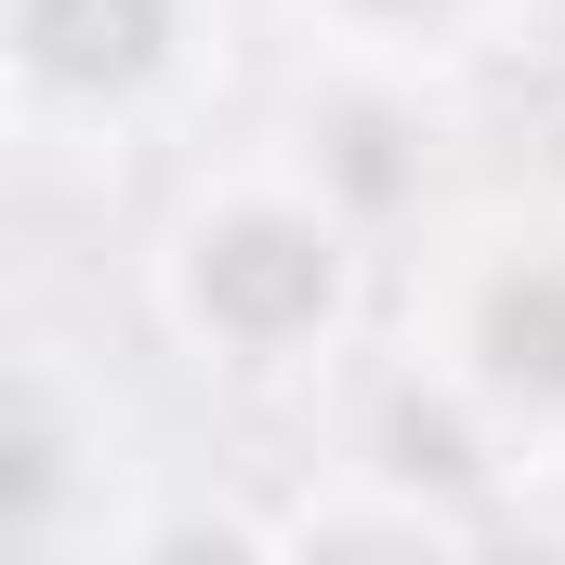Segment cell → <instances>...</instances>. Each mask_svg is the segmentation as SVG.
<instances>
[{"mask_svg": "<svg viewBox=\"0 0 565 565\" xmlns=\"http://www.w3.org/2000/svg\"><path fill=\"white\" fill-rule=\"evenodd\" d=\"M329 565H447V553H422V540H342Z\"/></svg>", "mask_w": 565, "mask_h": 565, "instance_id": "4", "label": "cell"}, {"mask_svg": "<svg viewBox=\"0 0 565 565\" xmlns=\"http://www.w3.org/2000/svg\"><path fill=\"white\" fill-rule=\"evenodd\" d=\"M13 26L53 79H132L171 26V0H13Z\"/></svg>", "mask_w": 565, "mask_h": 565, "instance_id": "2", "label": "cell"}, {"mask_svg": "<svg viewBox=\"0 0 565 565\" xmlns=\"http://www.w3.org/2000/svg\"><path fill=\"white\" fill-rule=\"evenodd\" d=\"M158 565H237V553H224V540H171Z\"/></svg>", "mask_w": 565, "mask_h": 565, "instance_id": "5", "label": "cell"}, {"mask_svg": "<svg viewBox=\"0 0 565 565\" xmlns=\"http://www.w3.org/2000/svg\"><path fill=\"white\" fill-rule=\"evenodd\" d=\"M473 565H553V553H473Z\"/></svg>", "mask_w": 565, "mask_h": 565, "instance_id": "6", "label": "cell"}, {"mask_svg": "<svg viewBox=\"0 0 565 565\" xmlns=\"http://www.w3.org/2000/svg\"><path fill=\"white\" fill-rule=\"evenodd\" d=\"M487 342H500V369H513V382L565 395V277H526V289H500Z\"/></svg>", "mask_w": 565, "mask_h": 565, "instance_id": "3", "label": "cell"}, {"mask_svg": "<svg viewBox=\"0 0 565 565\" xmlns=\"http://www.w3.org/2000/svg\"><path fill=\"white\" fill-rule=\"evenodd\" d=\"M198 289H211V316H224V329L277 342V329H302V316L329 302V250H316L302 224H237V237H211Z\"/></svg>", "mask_w": 565, "mask_h": 565, "instance_id": "1", "label": "cell"}]
</instances>
